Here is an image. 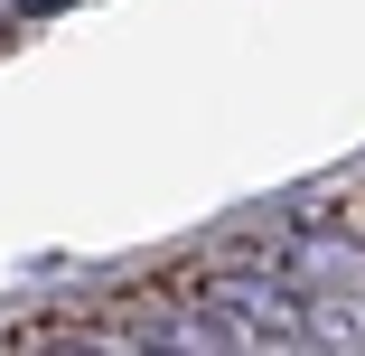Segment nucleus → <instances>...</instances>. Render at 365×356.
Instances as JSON below:
<instances>
[{"instance_id": "obj_1", "label": "nucleus", "mask_w": 365, "mask_h": 356, "mask_svg": "<svg viewBox=\"0 0 365 356\" xmlns=\"http://www.w3.org/2000/svg\"><path fill=\"white\" fill-rule=\"evenodd\" d=\"M19 347H365V188L253 244H206Z\"/></svg>"}, {"instance_id": "obj_2", "label": "nucleus", "mask_w": 365, "mask_h": 356, "mask_svg": "<svg viewBox=\"0 0 365 356\" xmlns=\"http://www.w3.org/2000/svg\"><path fill=\"white\" fill-rule=\"evenodd\" d=\"M66 10H85V0H0V56H10L19 38H38L47 19H66Z\"/></svg>"}]
</instances>
